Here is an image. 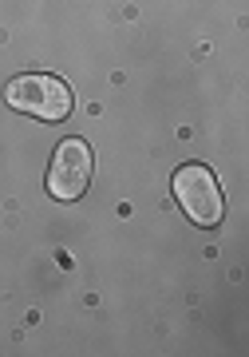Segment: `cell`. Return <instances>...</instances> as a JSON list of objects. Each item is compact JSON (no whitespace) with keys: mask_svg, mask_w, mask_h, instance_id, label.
Segmentation results:
<instances>
[{"mask_svg":"<svg viewBox=\"0 0 249 357\" xmlns=\"http://www.w3.org/2000/svg\"><path fill=\"white\" fill-rule=\"evenodd\" d=\"M175 199L186 211V218L194 227H218L225 218V195L222 183L206 163H182L175 171Z\"/></svg>","mask_w":249,"mask_h":357,"instance_id":"2","label":"cell"},{"mask_svg":"<svg viewBox=\"0 0 249 357\" xmlns=\"http://www.w3.org/2000/svg\"><path fill=\"white\" fill-rule=\"evenodd\" d=\"M4 100H8V107L32 115V119H44V123L67 119L75 103L72 88L60 76H51V72H24V76L8 79L4 84Z\"/></svg>","mask_w":249,"mask_h":357,"instance_id":"1","label":"cell"},{"mask_svg":"<svg viewBox=\"0 0 249 357\" xmlns=\"http://www.w3.org/2000/svg\"><path fill=\"white\" fill-rule=\"evenodd\" d=\"M91 147L83 139H63L48 167V195L60 203H72L91 187Z\"/></svg>","mask_w":249,"mask_h":357,"instance_id":"3","label":"cell"}]
</instances>
